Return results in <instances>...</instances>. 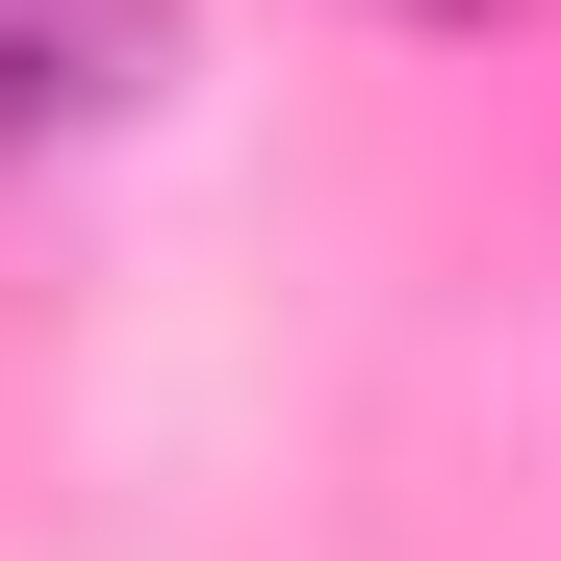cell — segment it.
<instances>
[{
	"instance_id": "6da1fadb",
	"label": "cell",
	"mask_w": 561,
	"mask_h": 561,
	"mask_svg": "<svg viewBox=\"0 0 561 561\" xmlns=\"http://www.w3.org/2000/svg\"><path fill=\"white\" fill-rule=\"evenodd\" d=\"M179 77V0H0V153H77Z\"/></svg>"
},
{
	"instance_id": "7a4b0ae2",
	"label": "cell",
	"mask_w": 561,
	"mask_h": 561,
	"mask_svg": "<svg viewBox=\"0 0 561 561\" xmlns=\"http://www.w3.org/2000/svg\"><path fill=\"white\" fill-rule=\"evenodd\" d=\"M409 26H511V0H409Z\"/></svg>"
}]
</instances>
